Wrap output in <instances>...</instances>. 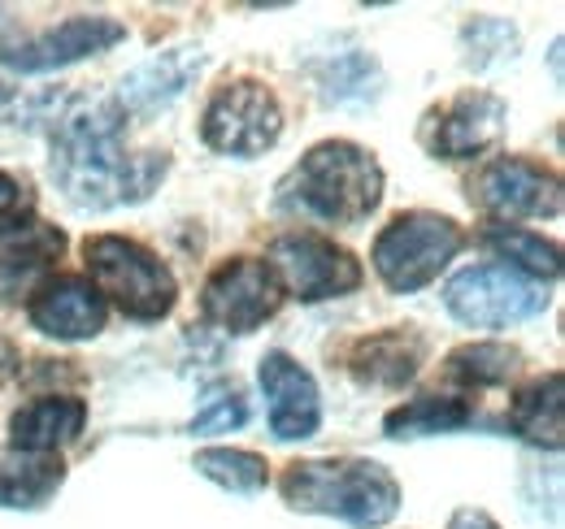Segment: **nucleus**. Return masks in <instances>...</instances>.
Instances as JSON below:
<instances>
[{
    "label": "nucleus",
    "mask_w": 565,
    "mask_h": 529,
    "mask_svg": "<svg viewBox=\"0 0 565 529\" xmlns=\"http://www.w3.org/2000/svg\"><path fill=\"white\" fill-rule=\"evenodd\" d=\"M483 244L492 248L495 257H504L513 273H522V278H531V282L562 273V252H557V244H548V239H540V235H531V230H522V226H492V230H483Z\"/></svg>",
    "instance_id": "nucleus-22"
},
{
    "label": "nucleus",
    "mask_w": 565,
    "mask_h": 529,
    "mask_svg": "<svg viewBox=\"0 0 565 529\" xmlns=\"http://www.w3.org/2000/svg\"><path fill=\"white\" fill-rule=\"evenodd\" d=\"M470 199L488 208L500 222H522V217H557L562 213V179L535 161L522 156H500L483 165L470 183Z\"/></svg>",
    "instance_id": "nucleus-10"
},
{
    "label": "nucleus",
    "mask_w": 565,
    "mask_h": 529,
    "mask_svg": "<svg viewBox=\"0 0 565 529\" xmlns=\"http://www.w3.org/2000/svg\"><path fill=\"white\" fill-rule=\"evenodd\" d=\"M205 66V53L201 48H174V53H157L148 57L143 66H136L122 78V91H118V109L122 114H157L166 109L170 100L183 96V87L201 74Z\"/></svg>",
    "instance_id": "nucleus-15"
},
{
    "label": "nucleus",
    "mask_w": 565,
    "mask_h": 529,
    "mask_svg": "<svg viewBox=\"0 0 565 529\" xmlns=\"http://www.w3.org/2000/svg\"><path fill=\"white\" fill-rule=\"evenodd\" d=\"M196 473L217 482V486H226V490H235V495H253L270 477L262 456L235 452V447H205V452H196Z\"/></svg>",
    "instance_id": "nucleus-24"
},
{
    "label": "nucleus",
    "mask_w": 565,
    "mask_h": 529,
    "mask_svg": "<svg viewBox=\"0 0 565 529\" xmlns=\"http://www.w3.org/2000/svg\"><path fill=\"white\" fill-rule=\"evenodd\" d=\"M270 273L279 291L318 304V300H340L361 287V264L349 248H335L322 235H279L270 244Z\"/></svg>",
    "instance_id": "nucleus-8"
},
{
    "label": "nucleus",
    "mask_w": 565,
    "mask_h": 529,
    "mask_svg": "<svg viewBox=\"0 0 565 529\" xmlns=\"http://www.w3.org/2000/svg\"><path fill=\"white\" fill-rule=\"evenodd\" d=\"M279 486L296 512L340 517L356 529L387 526L401 508L396 477L374 461H296Z\"/></svg>",
    "instance_id": "nucleus-3"
},
{
    "label": "nucleus",
    "mask_w": 565,
    "mask_h": 529,
    "mask_svg": "<svg viewBox=\"0 0 565 529\" xmlns=\"http://www.w3.org/2000/svg\"><path fill=\"white\" fill-rule=\"evenodd\" d=\"M105 313L109 309H105L100 291L74 273H57V278L40 282L26 304L31 326L49 338H92L105 331Z\"/></svg>",
    "instance_id": "nucleus-13"
},
{
    "label": "nucleus",
    "mask_w": 565,
    "mask_h": 529,
    "mask_svg": "<svg viewBox=\"0 0 565 529\" xmlns=\"http://www.w3.org/2000/svg\"><path fill=\"white\" fill-rule=\"evenodd\" d=\"M248 421V408H244V399L235 396H213L196 417H192V434H213V430H235V425H244Z\"/></svg>",
    "instance_id": "nucleus-26"
},
{
    "label": "nucleus",
    "mask_w": 565,
    "mask_h": 529,
    "mask_svg": "<svg viewBox=\"0 0 565 529\" xmlns=\"http://www.w3.org/2000/svg\"><path fill=\"white\" fill-rule=\"evenodd\" d=\"M201 134L213 152L226 156H262L279 143L282 109L279 96L257 78H235L213 91L201 118Z\"/></svg>",
    "instance_id": "nucleus-6"
},
{
    "label": "nucleus",
    "mask_w": 565,
    "mask_h": 529,
    "mask_svg": "<svg viewBox=\"0 0 565 529\" xmlns=\"http://www.w3.org/2000/svg\"><path fill=\"white\" fill-rule=\"evenodd\" d=\"M504 118H509V109H504L500 96L470 87V91H461L448 105L426 114L423 143L435 156H444V161H470V156L488 152L500 139Z\"/></svg>",
    "instance_id": "nucleus-11"
},
{
    "label": "nucleus",
    "mask_w": 565,
    "mask_h": 529,
    "mask_svg": "<svg viewBox=\"0 0 565 529\" xmlns=\"http://www.w3.org/2000/svg\"><path fill=\"white\" fill-rule=\"evenodd\" d=\"M444 304L466 326H513L544 313L548 295L540 282L513 273L509 264H475L444 287Z\"/></svg>",
    "instance_id": "nucleus-7"
},
{
    "label": "nucleus",
    "mask_w": 565,
    "mask_h": 529,
    "mask_svg": "<svg viewBox=\"0 0 565 529\" xmlns=\"http://www.w3.org/2000/svg\"><path fill=\"white\" fill-rule=\"evenodd\" d=\"M49 170L71 204L105 213L118 204L152 196L166 174V152H131L127 148V114L118 100H71L49 131Z\"/></svg>",
    "instance_id": "nucleus-1"
},
{
    "label": "nucleus",
    "mask_w": 565,
    "mask_h": 529,
    "mask_svg": "<svg viewBox=\"0 0 565 529\" xmlns=\"http://www.w3.org/2000/svg\"><path fill=\"white\" fill-rule=\"evenodd\" d=\"M257 382L266 391V408H270V430L279 439H309L322 421V399H318V382L309 378V369H300L287 352H266Z\"/></svg>",
    "instance_id": "nucleus-14"
},
{
    "label": "nucleus",
    "mask_w": 565,
    "mask_h": 529,
    "mask_svg": "<svg viewBox=\"0 0 565 529\" xmlns=\"http://www.w3.org/2000/svg\"><path fill=\"white\" fill-rule=\"evenodd\" d=\"M448 529H500L492 521V517H488V512H475V508H461V512H457V517H452V521H448Z\"/></svg>",
    "instance_id": "nucleus-27"
},
{
    "label": "nucleus",
    "mask_w": 565,
    "mask_h": 529,
    "mask_svg": "<svg viewBox=\"0 0 565 529\" xmlns=\"http://www.w3.org/2000/svg\"><path fill=\"white\" fill-rule=\"evenodd\" d=\"M92 287L100 291L105 304H118L136 322H161L174 309V273L157 252H148L136 239L122 235H92L83 244Z\"/></svg>",
    "instance_id": "nucleus-4"
},
{
    "label": "nucleus",
    "mask_w": 565,
    "mask_h": 529,
    "mask_svg": "<svg viewBox=\"0 0 565 529\" xmlns=\"http://www.w3.org/2000/svg\"><path fill=\"white\" fill-rule=\"evenodd\" d=\"M466 248V230L452 222V217H439V213H401L383 226V235L374 239V269L379 278L409 295V291H423L439 278V269L452 261L457 252Z\"/></svg>",
    "instance_id": "nucleus-5"
},
{
    "label": "nucleus",
    "mask_w": 565,
    "mask_h": 529,
    "mask_svg": "<svg viewBox=\"0 0 565 529\" xmlns=\"http://www.w3.org/2000/svg\"><path fill=\"white\" fill-rule=\"evenodd\" d=\"M122 40H127L122 22H114L105 13H92V18L83 13V18H66L62 26H49L31 40L13 44L4 53V66L18 69V74H44V69H62L83 62V57H96V53L122 44Z\"/></svg>",
    "instance_id": "nucleus-12"
},
{
    "label": "nucleus",
    "mask_w": 565,
    "mask_h": 529,
    "mask_svg": "<svg viewBox=\"0 0 565 529\" xmlns=\"http://www.w3.org/2000/svg\"><path fill=\"white\" fill-rule=\"evenodd\" d=\"M66 482L62 456H40V452H0V508H44Z\"/></svg>",
    "instance_id": "nucleus-17"
},
{
    "label": "nucleus",
    "mask_w": 565,
    "mask_h": 529,
    "mask_svg": "<svg viewBox=\"0 0 565 529\" xmlns=\"http://www.w3.org/2000/svg\"><path fill=\"white\" fill-rule=\"evenodd\" d=\"M383 199V170L374 152L349 139H327L300 156V165L282 179V204L331 222L356 226L365 222Z\"/></svg>",
    "instance_id": "nucleus-2"
},
{
    "label": "nucleus",
    "mask_w": 565,
    "mask_h": 529,
    "mask_svg": "<svg viewBox=\"0 0 565 529\" xmlns=\"http://www.w3.org/2000/svg\"><path fill=\"white\" fill-rule=\"evenodd\" d=\"M35 222V199L31 192L13 179V174H0V235H13L22 226Z\"/></svg>",
    "instance_id": "nucleus-25"
},
{
    "label": "nucleus",
    "mask_w": 565,
    "mask_h": 529,
    "mask_svg": "<svg viewBox=\"0 0 565 529\" xmlns=\"http://www.w3.org/2000/svg\"><path fill=\"white\" fill-rule=\"evenodd\" d=\"M62 248H66V235L44 226V222H31V226H22L13 235H0V291H9L22 273L57 261Z\"/></svg>",
    "instance_id": "nucleus-21"
},
{
    "label": "nucleus",
    "mask_w": 565,
    "mask_h": 529,
    "mask_svg": "<svg viewBox=\"0 0 565 529\" xmlns=\"http://www.w3.org/2000/svg\"><path fill=\"white\" fill-rule=\"evenodd\" d=\"M518 347L504 343H466L448 356V378L461 387H504L518 374Z\"/></svg>",
    "instance_id": "nucleus-23"
},
{
    "label": "nucleus",
    "mask_w": 565,
    "mask_h": 529,
    "mask_svg": "<svg viewBox=\"0 0 565 529\" xmlns=\"http://www.w3.org/2000/svg\"><path fill=\"white\" fill-rule=\"evenodd\" d=\"M470 403L466 399H444V396H423L409 399L401 408H392L383 417V430L392 439H423V434H448V430H461L470 425Z\"/></svg>",
    "instance_id": "nucleus-20"
},
{
    "label": "nucleus",
    "mask_w": 565,
    "mask_h": 529,
    "mask_svg": "<svg viewBox=\"0 0 565 529\" xmlns=\"http://www.w3.org/2000/svg\"><path fill=\"white\" fill-rule=\"evenodd\" d=\"M282 291L266 261L253 257H235V261L217 264L201 291V313L217 331L253 334L262 322L275 317Z\"/></svg>",
    "instance_id": "nucleus-9"
},
{
    "label": "nucleus",
    "mask_w": 565,
    "mask_h": 529,
    "mask_svg": "<svg viewBox=\"0 0 565 529\" xmlns=\"http://www.w3.org/2000/svg\"><path fill=\"white\" fill-rule=\"evenodd\" d=\"M418 365H423V343L405 331L370 334L349 356V369L370 387H401L418 374Z\"/></svg>",
    "instance_id": "nucleus-18"
},
{
    "label": "nucleus",
    "mask_w": 565,
    "mask_h": 529,
    "mask_svg": "<svg viewBox=\"0 0 565 529\" xmlns=\"http://www.w3.org/2000/svg\"><path fill=\"white\" fill-rule=\"evenodd\" d=\"M509 425L535 443V447H562L565 434V399H562V374L535 378L531 387H522L513 408H509Z\"/></svg>",
    "instance_id": "nucleus-19"
},
{
    "label": "nucleus",
    "mask_w": 565,
    "mask_h": 529,
    "mask_svg": "<svg viewBox=\"0 0 565 529\" xmlns=\"http://www.w3.org/2000/svg\"><path fill=\"white\" fill-rule=\"evenodd\" d=\"M87 421V408L83 399L71 396H44V399H31L13 412L9 421V439L18 452H40V456H57L62 443L78 439Z\"/></svg>",
    "instance_id": "nucleus-16"
}]
</instances>
